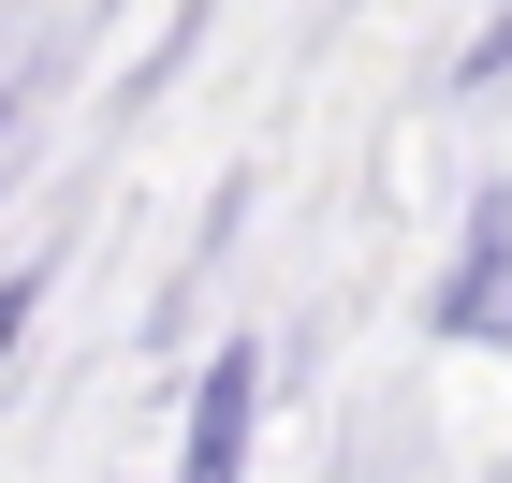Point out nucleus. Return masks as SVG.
<instances>
[{
	"mask_svg": "<svg viewBox=\"0 0 512 483\" xmlns=\"http://www.w3.org/2000/svg\"><path fill=\"white\" fill-rule=\"evenodd\" d=\"M30 308H44V279L15 264V279H0V366H15V337H30Z\"/></svg>",
	"mask_w": 512,
	"mask_h": 483,
	"instance_id": "3",
	"label": "nucleus"
},
{
	"mask_svg": "<svg viewBox=\"0 0 512 483\" xmlns=\"http://www.w3.org/2000/svg\"><path fill=\"white\" fill-rule=\"evenodd\" d=\"M439 337L454 352H512V191H483L454 264H439Z\"/></svg>",
	"mask_w": 512,
	"mask_h": 483,
	"instance_id": "1",
	"label": "nucleus"
},
{
	"mask_svg": "<svg viewBox=\"0 0 512 483\" xmlns=\"http://www.w3.org/2000/svg\"><path fill=\"white\" fill-rule=\"evenodd\" d=\"M249 425H264V352L220 337L191 381V440H176V483H249Z\"/></svg>",
	"mask_w": 512,
	"mask_h": 483,
	"instance_id": "2",
	"label": "nucleus"
}]
</instances>
